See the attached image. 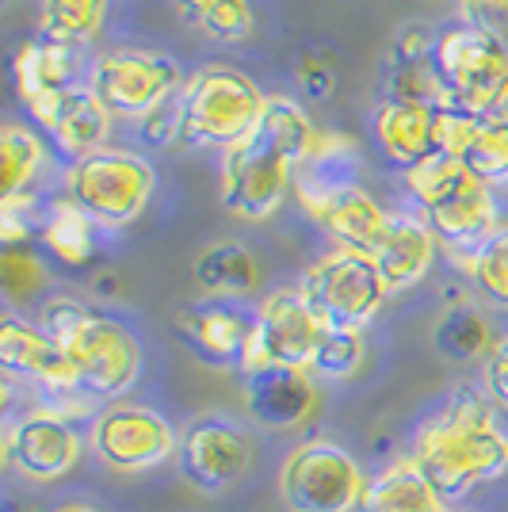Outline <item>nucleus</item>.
<instances>
[{
  "label": "nucleus",
  "mask_w": 508,
  "mask_h": 512,
  "mask_svg": "<svg viewBox=\"0 0 508 512\" xmlns=\"http://www.w3.org/2000/svg\"><path fill=\"white\" fill-rule=\"evenodd\" d=\"M268 96L230 65H203L180 92V142L195 150H233L264 115Z\"/></svg>",
  "instance_id": "4"
},
{
  "label": "nucleus",
  "mask_w": 508,
  "mask_h": 512,
  "mask_svg": "<svg viewBox=\"0 0 508 512\" xmlns=\"http://www.w3.org/2000/svg\"><path fill=\"white\" fill-rule=\"evenodd\" d=\"M298 81H302V92L310 100H325L333 88H337V65L329 62V54H306L298 62Z\"/></svg>",
  "instance_id": "37"
},
{
  "label": "nucleus",
  "mask_w": 508,
  "mask_h": 512,
  "mask_svg": "<svg viewBox=\"0 0 508 512\" xmlns=\"http://www.w3.org/2000/svg\"><path fill=\"white\" fill-rule=\"evenodd\" d=\"M363 360H367L363 333H356V329H325L310 375H321V379H352L363 367Z\"/></svg>",
  "instance_id": "32"
},
{
  "label": "nucleus",
  "mask_w": 508,
  "mask_h": 512,
  "mask_svg": "<svg viewBox=\"0 0 508 512\" xmlns=\"http://www.w3.org/2000/svg\"><path fill=\"white\" fill-rule=\"evenodd\" d=\"M111 111L104 107V100L92 92V85H73L69 92H62V100L43 111L35 123L46 130V134H54V142L62 146L73 161H81L88 153L96 150H107V130H111Z\"/></svg>",
  "instance_id": "22"
},
{
  "label": "nucleus",
  "mask_w": 508,
  "mask_h": 512,
  "mask_svg": "<svg viewBox=\"0 0 508 512\" xmlns=\"http://www.w3.org/2000/svg\"><path fill=\"white\" fill-rule=\"evenodd\" d=\"M77 69H81L77 50H69V46L46 43V39L23 43L16 54V88H20V100L27 104V111L39 119L43 111H50L62 100V92L81 85Z\"/></svg>",
  "instance_id": "23"
},
{
  "label": "nucleus",
  "mask_w": 508,
  "mask_h": 512,
  "mask_svg": "<svg viewBox=\"0 0 508 512\" xmlns=\"http://www.w3.org/2000/svg\"><path fill=\"white\" fill-rule=\"evenodd\" d=\"M298 291L325 329H356V333H363L375 321L390 295L375 260L363 253H348V249H333L314 260L298 283Z\"/></svg>",
  "instance_id": "8"
},
{
  "label": "nucleus",
  "mask_w": 508,
  "mask_h": 512,
  "mask_svg": "<svg viewBox=\"0 0 508 512\" xmlns=\"http://www.w3.org/2000/svg\"><path fill=\"white\" fill-rule=\"evenodd\" d=\"M0 367L12 379L43 386L50 398L81 390V379H77L69 356L62 352V344L54 341L43 325H31L16 314L0 321Z\"/></svg>",
  "instance_id": "18"
},
{
  "label": "nucleus",
  "mask_w": 508,
  "mask_h": 512,
  "mask_svg": "<svg viewBox=\"0 0 508 512\" xmlns=\"http://www.w3.org/2000/svg\"><path fill=\"white\" fill-rule=\"evenodd\" d=\"M298 199H302V211L337 241V249H348V253L371 256L390 222V214L375 203V195L348 180L302 184Z\"/></svg>",
  "instance_id": "16"
},
{
  "label": "nucleus",
  "mask_w": 508,
  "mask_h": 512,
  "mask_svg": "<svg viewBox=\"0 0 508 512\" xmlns=\"http://www.w3.org/2000/svg\"><path fill=\"white\" fill-rule=\"evenodd\" d=\"M436 69L444 88V107L466 115H505L508 62L505 54L466 23H451L436 35Z\"/></svg>",
  "instance_id": "9"
},
{
  "label": "nucleus",
  "mask_w": 508,
  "mask_h": 512,
  "mask_svg": "<svg viewBox=\"0 0 508 512\" xmlns=\"http://www.w3.org/2000/svg\"><path fill=\"white\" fill-rule=\"evenodd\" d=\"M39 325L69 356L81 390L92 398H119L142 375V344L130 325L92 310L88 302L54 295L43 302Z\"/></svg>",
  "instance_id": "2"
},
{
  "label": "nucleus",
  "mask_w": 508,
  "mask_h": 512,
  "mask_svg": "<svg viewBox=\"0 0 508 512\" xmlns=\"http://www.w3.org/2000/svg\"><path fill=\"white\" fill-rule=\"evenodd\" d=\"M142 138H146L149 146H157V150L180 142V96L169 100L165 107H157V111H149L146 119H142Z\"/></svg>",
  "instance_id": "36"
},
{
  "label": "nucleus",
  "mask_w": 508,
  "mask_h": 512,
  "mask_svg": "<svg viewBox=\"0 0 508 512\" xmlns=\"http://www.w3.org/2000/svg\"><path fill=\"white\" fill-rule=\"evenodd\" d=\"M172 333L207 367H245L256 337V310L245 299H195L172 314Z\"/></svg>",
  "instance_id": "13"
},
{
  "label": "nucleus",
  "mask_w": 508,
  "mask_h": 512,
  "mask_svg": "<svg viewBox=\"0 0 508 512\" xmlns=\"http://www.w3.org/2000/svg\"><path fill=\"white\" fill-rule=\"evenodd\" d=\"M455 157L489 188L508 184V115H478Z\"/></svg>",
  "instance_id": "28"
},
{
  "label": "nucleus",
  "mask_w": 508,
  "mask_h": 512,
  "mask_svg": "<svg viewBox=\"0 0 508 512\" xmlns=\"http://www.w3.org/2000/svg\"><path fill=\"white\" fill-rule=\"evenodd\" d=\"M54 512H100V509H92V505H77V501H73V505H58Z\"/></svg>",
  "instance_id": "40"
},
{
  "label": "nucleus",
  "mask_w": 508,
  "mask_h": 512,
  "mask_svg": "<svg viewBox=\"0 0 508 512\" xmlns=\"http://www.w3.org/2000/svg\"><path fill=\"white\" fill-rule=\"evenodd\" d=\"M405 188L417 199L428 230L455 256L470 253L497 226L493 188L482 184L459 157H432L421 169L405 172Z\"/></svg>",
  "instance_id": "3"
},
{
  "label": "nucleus",
  "mask_w": 508,
  "mask_h": 512,
  "mask_svg": "<svg viewBox=\"0 0 508 512\" xmlns=\"http://www.w3.org/2000/svg\"><path fill=\"white\" fill-rule=\"evenodd\" d=\"M172 4H176V12H180L184 20L199 23L203 16H207V12H211L214 4H218V0H172Z\"/></svg>",
  "instance_id": "39"
},
{
  "label": "nucleus",
  "mask_w": 508,
  "mask_h": 512,
  "mask_svg": "<svg viewBox=\"0 0 508 512\" xmlns=\"http://www.w3.org/2000/svg\"><path fill=\"white\" fill-rule=\"evenodd\" d=\"M360 512H451L447 501L432 490L413 459H398L371 478Z\"/></svg>",
  "instance_id": "25"
},
{
  "label": "nucleus",
  "mask_w": 508,
  "mask_h": 512,
  "mask_svg": "<svg viewBox=\"0 0 508 512\" xmlns=\"http://www.w3.org/2000/svg\"><path fill=\"white\" fill-rule=\"evenodd\" d=\"M444 501H459L474 486L508 474V432L486 390L459 386L440 413L421 425L409 455Z\"/></svg>",
  "instance_id": "1"
},
{
  "label": "nucleus",
  "mask_w": 508,
  "mask_h": 512,
  "mask_svg": "<svg viewBox=\"0 0 508 512\" xmlns=\"http://www.w3.org/2000/svg\"><path fill=\"white\" fill-rule=\"evenodd\" d=\"M191 276L214 299H245L260 287V264L241 241H214L195 256Z\"/></svg>",
  "instance_id": "26"
},
{
  "label": "nucleus",
  "mask_w": 508,
  "mask_h": 512,
  "mask_svg": "<svg viewBox=\"0 0 508 512\" xmlns=\"http://www.w3.org/2000/svg\"><path fill=\"white\" fill-rule=\"evenodd\" d=\"M46 165V150L39 134H31L20 123H8L0 134V172H4V195L0 199H16L35 188V176Z\"/></svg>",
  "instance_id": "31"
},
{
  "label": "nucleus",
  "mask_w": 508,
  "mask_h": 512,
  "mask_svg": "<svg viewBox=\"0 0 508 512\" xmlns=\"http://www.w3.org/2000/svg\"><path fill=\"white\" fill-rule=\"evenodd\" d=\"M85 440L77 425L50 406L12 417L4 428V463L31 482H58L81 463Z\"/></svg>",
  "instance_id": "14"
},
{
  "label": "nucleus",
  "mask_w": 508,
  "mask_h": 512,
  "mask_svg": "<svg viewBox=\"0 0 508 512\" xmlns=\"http://www.w3.org/2000/svg\"><path fill=\"white\" fill-rule=\"evenodd\" d=\"M241 402L249 421L268 432H295L318 409V386L310 371L295 367H253L241 371Z\"/></svg>",
  "instance_id": "17"
},
{
  "label": "nucleus",
  "mask_w": 508,
  "mask_h": 512,
  "mask_svg": "<svg viewBox=\"0 0 508 512\" xmlns=\"http://www.w3.org/2000/svg\"><path fill=\"white\" fill-rule=\"evenodd\" d=\"M92 92L104 100L111 115L123 119H146L149 111L165 107L180 96V88L188 85L176 58L161 50H138V46H115L104 50L92 73H88Z\"/></svg>",
  "instance_id": "10"
},
{
  "label": "nucleus",
  "mask_w": 508,
  "mask_h": 512,
  "mask_svg": "<svg viewBox=\"0 0 508 512\" xmlns=\"http://www.w3.org/2000/svg\"><path fill=\"white\" fill-rule=\"evenodd\" d=\"M298 165L302 157L283 138H276L268 127H256L245 142L222 153L218 199L233 218L264 222L283 207Z\"/></svg>",
  "instance_id": "5"
},
{
  "label": "nucleus",
  "mask_w": 508,
  "mask_h": 512,
  "mask_svg": "<svg viewBox=\"0 0 508 512\" xmlns=\"http://www.w3.org/2000/svg\"><path fill=\"white\" fill-rule=\"evenodd\" d=\"M39 241L54 260H62L65 268H85L96 253V222L73 195L62 192L43 207Z\"/></svg>",
  "instance_id": "24"
},
{
  "label": "nucleus",
  "mask_w": 508,
  "mask_h": 512,
  "mask_svg": "<svg viewBox=\"0 0 508 512\" xmlns=\"http://www.w3.org/2000/svg\"><path fill=\"white\" fill-rule=\"evenodd\" d=\"M0 287L12 302L35 299L46 287L43 260L31 253V245H4L0 256Z\"/></svg>",
  "instance_id": "33"
},
{
  "label": "nucleus",
  "mask_w": 508,
  "mask_h": 512,
  "mask_svg": "<svg viewBox=\"0 0 508 512\" xmlns=\"http://www.w3.org/2000/svg\"><path fill=\"white\" fill-rule=\"evenodd\" d=\"M436 241L440 237L428 230L424 218L413 214H390L386 230H382L379 245H375V268H379L382 283L394 291H409L417 287L428 272H432V260H436Z\"/></svg>",
  "instance_id": "21"
},
{
  "label": "nucleus",
  "mask_w": 508,
  "mask_h": 512,
  "mask_svg": "<svg viewBox=\"0 0 508 512\" xmlns=\"http://www.w3.org/2000/svg\"><path fill=\"white\" fill-rule=\"evenodd\" d=\"M371 478L337 440H302L279 467V497L291 512H360Z\"/></svg>",
  "instance_id": "7"
},
{
  "label": "nucleus",
  "mask_w": 508,
  "mask_h": 512,
  "mask_svg": "<svg viewBox=\"0 0 508 512\" xmlns=\"http://www.w3.org/2000/svg\"><path fill=\"white\" fill-rule=\"evenodd\" d=\"M455 264H463V272L489 302L508 306V222H497L470 253L455 256Z\"/></svg>",
  "instance_id": "30"
},
{
  "label": "nucleus",
  "mask_w": 508,
  "mask_h": 512,
  "mask_svg": "<svg viewBox=\"0 0 508 512\" xmlns=\"http://www.w3.org/2000/svg\"><path fill=\"white\" fill-rule=\"evenodd\" d=\"M104 16L107 0H39V39L77 50L100 35Z\"/></svg>",
  "instance_id": "27"
},
{
  "label": "nucleus",
  "mask_w": 508,
  "mask_h": 512,
  "mask_svg": "<svg viewBox=\"0 0 508 512\" xmlns=\"http://www.w3.org/2000/svg\"><path fill=\"white\" fill-rule=\"evenodd\" d=\"M436 35L424 23H409L394 35L382 62V88L386 100H409V104L444 107L440 69H436Z\"/></svg>",
  "instance_id": "19"
},
{
  "label": "nucleus",
  "mask_w": 508,
  "mask_h": 512,
  "mask_svg": "<svg viewBox=\"0 0 508 512\" xmlns=\"http://www.w3.org/2000/svg\"><path fill=\"white\" fill-rule=\"evenodd\" d=\"M375 142L382 157L402 172H413L440 157V107L409 104V100H382L375 107Z\"/></svg>",
  "instance_id": "20"
},
{
  "label": "nucleus",
  "mask_w": 508,
  "mask_h": 512,
  "mask_svg": "<svg viewBox=\"0 0 508 512\" xmlns=\"http://www.w3.org/2000/svg\"><path fill=\"white\" fill-rule=\"evenodd\" d=\"M157 172L134 150H96L73 161L65 172V192L73 195L96 226L123 230L149 207Z\"/></svg>",
  "instance_id": "6"
},
{
  "label": "nucleus",
  "mask_w": 508,
  "mask_h": 512,
  "mask_svg": "<svg viewBox=\"0 0 508 512\" xmlns=\"http://www.w3.org/2000/svg\"><path fill=\"white\" fill-rule=\"evenodd\" d=\"M253 459V432L226 413L195 417L180 440V474L203 493H226L237 486L253 470Z\"/></svg>",
  "instance_id": "12"
},
{
  "label": "nucleus",
  "mask_w": 508,
  "mask_h": 512,
  "mask_svg": "<svg viewBox=\"0 0 508 512\" xmlns=\"http://www.w3.org/2000/svg\"><path fill=\"white\" fill-rule=\"evenodd\" d=\"M459 12L466 27L497 46L508 62V0H459Z\"/></svg>",
  "instance_id": "34"
},
{
  "label": "nucleus",
  "mask_w": 508,
  "mask_h": 512,
  "mask_svg": "<svg viewBox=\"0 0 508 512\" xmlns=\"http://www.w3.org/2000/svg\"><path fill=\"white\" fill-rule=\"evenodd\" d=\"M321 337H325V325L314 318V310L306 306L302 291H272L256 310L253 352H249L241 371H253V367L310 371Z\"/></svg>",
  "instance_id": "15"
},
{
  "label": "nucleus",
  "mask_w": 508,
  "mask_h": 512,
  "mask_svg": "<svg viewBox=\"0 0 508 512\" xmlns=\"http://www.w3.org/2000/svg\"><path fill=\"white\" fill-rule=\"evenodd\" d=\"M486 394L493 398V406L508 413V337L493 344V352L486 356V371H482Z\"/></svg>",
  "instance_id": "38"
},
{
  "label": "nucleus",
  "mask_w": 508,
  "mask_h": 512,
  "mask_svg": "<svg viewBox=\"0 0 508 512\" xmlns=\"http://www.w3.org/2000/svg\"><path fill=\"white\" fill-rule=\"evenodd\" d=\"M199 27L218 43H237L253 31V8H249V0H218L199 20Z\"/></svg>",
  "instance_id": "35"
},
{
  "label": "nucleus",
  "mask_w": 508,
  "mask_h": 512,
  "mask_svg": "<svg viewBox=\"0 0 508 512\" xmlns=\"http://www.w3.org/2000/svg\"><path fill=\"white\" fill-rule=\"evenodd\" d=\"M493 329L482 310L474 306H451L432 329V348L451 363H470L493 352Z\"/></svg>",
  "instance_id": "29"
},
{
  "label": "nucleus",
  "mask_w": 508,
  "mask_h": 512,
  "mask_svg": "<svg viewBox=\"0 0 508 512\" xmlns=\"http://www.w3.org/2000/svg\"><path fill=\"white\" fill-rule=\"evenodd\" d=\"M92 451L119 474H146L180 455V436L157 409L111 402L92 421Z\"/></svg>",
  "instance_id": "11"
}]
</instances>
